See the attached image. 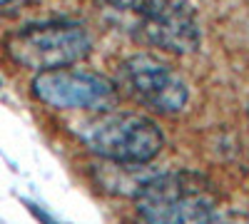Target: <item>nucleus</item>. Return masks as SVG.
Instances as JSON below:
<instances>
[{
  "mask_svg": "<svg viewBox=\"0 0 249 224\" xmlns=\"http://www.w3.org/2000/svg\"><path fill=\"white\" fill-rule=\"evenodd\" d=\"M135 205V224H224L210 179L187 170L152 174Z\"/></svg>",
  "mask_w": 249,
  "mask_h": 224,
  "instance_id": "obj_1",
  "label": "nucleus"
},
{
  "mask_svg": "<svg viewBox=\"0 0 249 224\" xmlns=\"http://www.w3.org/2000/svg\"><path fill=\"white\" fill-rule=\"evenodd\" d=\"M110 20L152 48L190 55L199 48V20L187 0H97Z\"/></svg>",
  "mask_w": 249,
  "mask_h": 224,
  "instance_id": "obj_2",
  "label": "nucleus"
},
{
  "mask_svg": "<svg viewBox=\"0 0 249 224\" xmlns=\"http://www.w3.org/2000/svg\"><path fill=\"white\" fill-rule=\"evenodd\" d=\"M75 132L90 152L122 165H147L164 147L162 130L150 117L137 112L95 110V115L82 120Z\"/></svg>",
  "mask_w": 249,
  "mask_h": 224,
  "instance_id": "obj_3",
  "label": "nucleus"
},
{
  "mask_svg": "<svg viewBox=\"0 0 249 224\" xmlns=\"http://www.w3.org/2000/svg\"><path fill=\"white\" fill-rule=\"evenodd\" d=\"M5 50L20 68L45 72L85 60L92 50V35L82 23L72 20L33 23L10 33L5 37Z\"/></svg>",
  "mask_w": 249,
  "mask_h": 224,
  "instance_id": "obj_4",
  "label": "nucleus"
},
{
  "mask_svg": "<svg viewBox=\"0 0 249 224\" xmlns=\"http://www.w3.org/2000/svg\"><path fill=\"white\" fill-rule=\"evenodd\" d=\"M120 85L137 103L162 115H177L190 103V87L162 60L152 55H132L117 70Z\"/></svg>",
  "mask_w": 249,
  "mask_h": 224,
  "instance_id": "obj_5",
  "label": "nucleus"
},
{
  "mask_svg": "<svg viewBox=\"0 0 249 224\" xmlns=\"http://www.w3.org/2000/svg\"><path fill=\"white\" fill-rule=\"evenodd\" d=\"M30 90L43 105L55 110H107L117 100V87L112 80L72 68L37 72Z\"/></svg>",
  "mask_w": 249,
  "mask_h": 224,
  "instance_id": "obj_6",
  "label": "nucleus"
},
{
  "mask_svg": "<svg viewBox=\"0 0 249 224\" xmlns=\"http://www.w3.org/2000/svg\"><path fill=\"white\" fill-rule=\"evenodd\" d=\"M15 3H23V0H0V5H15Z\"/></svg>",
  "mask_w": 249,
  "mask_h": 224,
  "instance_id": "obj_7",
  "label": "nucleus"
}]
</instances>
